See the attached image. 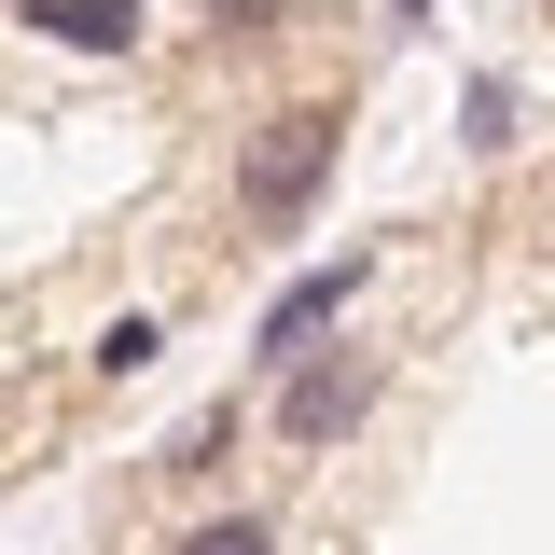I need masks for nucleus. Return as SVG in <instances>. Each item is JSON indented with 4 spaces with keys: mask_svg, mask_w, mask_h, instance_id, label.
<instances>
[{
    "mask_svg": "<svg viewBox=\"0 0 555 555\" xmlns=\"http://www.w3.org/2000/svg\"><path fill=\"white\" fill-rule=\"evenodd\" d=\"M334 167H347V98H292V112H264V139L236 153L250 236H306L320 195H334Z\"/></svg>",
    "mask_w": 555,
    "mask_h": 555,
    "instance_id": "nucleus-1",
    "label": "nucleus"
},
{
    "mask_svg": "<svg viewBox=\"0 0 555 555\" xmlns=\"http://www.w3.org/2000/svg\"><path fill=\"white\" fill-rule=\"evenodd\" d=\"M375 389H389V361H375V347H306V361H292V375H278L264 389V430H278V459H334L347 430H361V416H375Z\"/></svg>",
    "mask_w": 555,
    "mask_h": 555,
    "instance_id": "nucleus-2",
    "label": "nucleus"
},
{
    "mask_svg": "<svg viewBox=\"0 0 555 555\" xmlns=\"http://www.w3.org/2000/svg\"><path fill=\"white\" fill-rule=\"evenodd\" d=\"M375 292V250H334V264H306V278H278L264 292V320H250V347H264V375H292L306 347H334V320Z\"/></svg>",
    "mask_w": 555,
    "mask_h": 555,
    "instance_id": "nucleus-3",
    "label": "nucleus"
},
{
    "mask_svg": "<svg viewBox=\"0 0 555 555\" xmlns=\"http://www.w3.org/2000/svg\"><path fill=\"white\" fill-rule=\"evenodd\" d=\"M14 14L69 56H139V0H14Z\"/></svg>",
    "mask_w": 555,
    "mask_h": 555,
    "instance_id": "nucleus-4",
    "label": "nucleus"
},
{
    "mask_svg": "<svg viewBox=\"0 0 555 555\" xmlns=\"http://www.w3.org/2000/svg\"><path fill=\"white\" fill-rule=\"evenodd\" d=\"M167 555H278V514H264V500H236V514H208V528H181Z\"/></svg>",
    "mask_w": 555,
    "mask_h": 555,
    "instance_id": "nucleus-5",
    "label": "nucleus"
},
{
    "mask_svg": "<svg viewBox=\"0 0 555 555\" xmlns=\"http://www.w3.org/2000/svg\"><path fill=\"white\" fill-rule=\"evenodd\" d=\"M459 139H473V153H514V83H473V98H459Z\"/></svg>",
    "mask_w": 555,
    "mask_h": 555,
    "instance_id": "nucleus-6",
    "label": "nucleus"
},
{
    "mask_svg": "<svg viewBox=\"0 0 555 555\" xmlns=\"http://www.w3.org/2000/svg\"><path fill=\"white\" fill-rule=\"evenodd\" d=\"M153 347H167V320H139V306H126V320H112V334H98V375H139V361H153Z\"/></svg>",
    "mask_w": 555,
    "mask_h": 555,
    "instance_id": "nucleus-7",
    "label": "nucleus"
},
{
    "mask_svg": "<svg viewBox=\"0 0 555 555\" xmlns=\"http://www.w3.org/2000/svg\"><path fill=\"white\" fill-rule=\"evenodd\" d=\"M389 28H430V0H389Z\"/></svg>",
    "mask_w": 555,
    "mask_h": 555,
    "instance_id": "nucleus-8",
    "label": "nucleus"
}]
</instances>
